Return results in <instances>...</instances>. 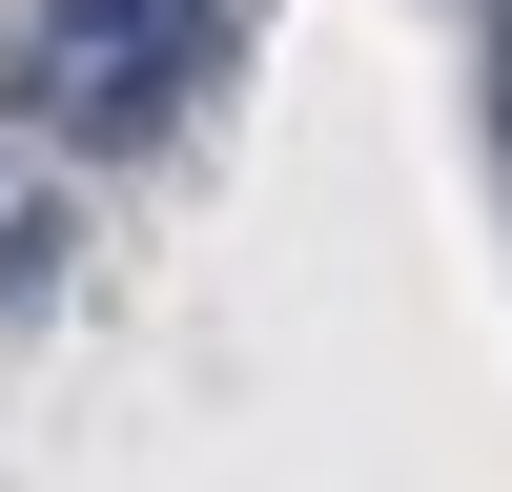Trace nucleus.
I'll use <instances>...</instances> for the list:
<instances>
[{
	"mask_svg": "<svg viewBox=\"0 0 512 492\" xmlns=\"http://www.w3.org/2000/svg\"><path fill=\"white\" fill-rule=\"evenodd\" d=\"M492 123H512V41H492Z\"/></svg>",
	"mask_w": 512,
	"mask_h": 492,
	"instance_id": "1",
	"label": "nucleus"
}]
</instances>
